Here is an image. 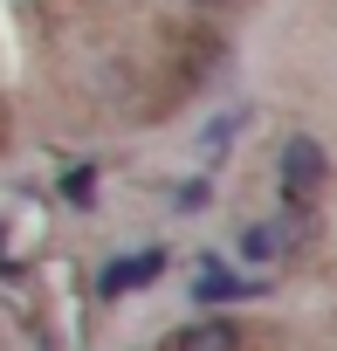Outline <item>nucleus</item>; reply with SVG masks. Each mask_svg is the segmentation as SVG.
Wrapping results in <instances>:
<instances>
[{
	"instance_id": "obj_1",
	"label": "nucleus",
	"mask_w": 337,
	"mask_h": 351,
	"mask_svg": "<svg viewBox=\"0 0 337 351\" xmlns=\"http://www.w3.org/2000/svg\"><path fill=\"white\" fill-rule=\"evenodd\" d=\"M323 186H330V152H323V138L289 131V138L275 145V200H282V214L310 221V207L323 200Z\"/></svg>"
},
{
	"instance_id": "obj_2",
	"label": "nucleus",
	"mask_w": 337,
	"mask_h": 351,
	"mask_svg": "<svg viewBox=\"0 0 337 351\" xmlns=\"http://www.w3.org/2000/svg\"><path fill=\"white\" fill-rule=\"evenodd\" d=\"M303 228L310 221H296V214H282V221H248L241 228V255L262 269V262H289L296 248H303Z\"/></svg>"
},
{
	"instance_id": "obj_3",
	"label": "nucleus",
	"mask_w": 337,
	"mask_h": 351,
	"mask_svg": "<svg viewBox=\"0 0 337 351\" xmlns=\"http://www.w3.org/2000/svg\"><path fill=\"white\" fill-rule=\"evenodd\" d=\"M158 276H165V248H138V255H117V262L97 269V296H131Z\"/></svg>"
},
{
	"instance_id": "obj_4",
	"label": "nucleus",
	"mask_w": 337,
	"mask_h": 351,
	"mask_svg": "<svg viewBox=\"0 0 337 351\" xmlns=\"http://www.w3.org/2000/svg\"><path fill=\"white\" fill-rule=\"evenodd\" d=\"M186 289H193L200 310H221V303H248V296H262L269 282H255V276H241V269H221V262H200V276H193Z\"/></svg>"
},
{
	"instance_id": "obj_5",
	"label": "nucleus",
	"mask_w": 337,
	"mask_h": 351,
	"mask_svg": "<svg viewBox=\"0 0 337 351\" xmlns=\"http://www.w3.org/2000/svg\"><path fill=\"white\" fill-rule=\"evenodd\" d=\"M241 324L234 317H200V324H186V330H173V351H241Z\"/></svg>"
},
{
	"instance_id": "obj_6",
	"label": "nucleus",
	"mask_w": 337,
	"mask_h": 351,
	"mask_svg": "<svg viewBox=\"0 0 337 351\" xmlns=\"http://www.w3.org/2000/svg\"><path fill=\"white\" fill-rule=\"evenodd\" d=\"M62 200H69V207H90V200H97V165H69V172H62Z\"/></svg>"
},
{
	"instance_id": "obj_7",
	"label": "nucleus",
	"mask_w": 337,
	"mask_h": 351,
	"mask_svg": "<svg viewBox=\"0 0 337 351\" xmlns=\"http://www.w3.org/2000/svg\"><path fill=\"white\" fill-rule=\"evenodd\" d=\"M186 8H200V14H214V8H227V0H186Z\"/></svg>"
},
{
	"instance_id": "obj_8",
	"label": "nucleus",
	"mask_w": 337,
	"mask_h": 351,
	"mask_svg": "<svg viewBox=\"0 0 337 351\" xmlns=\"http://www.w3.org/2000/svg\"><path fill=\"white\" fill-rule=\"evenodd\" d=\"M8 131H14V124H8V117H0V152H8Z\"/></svg>"
}]
</instances>
